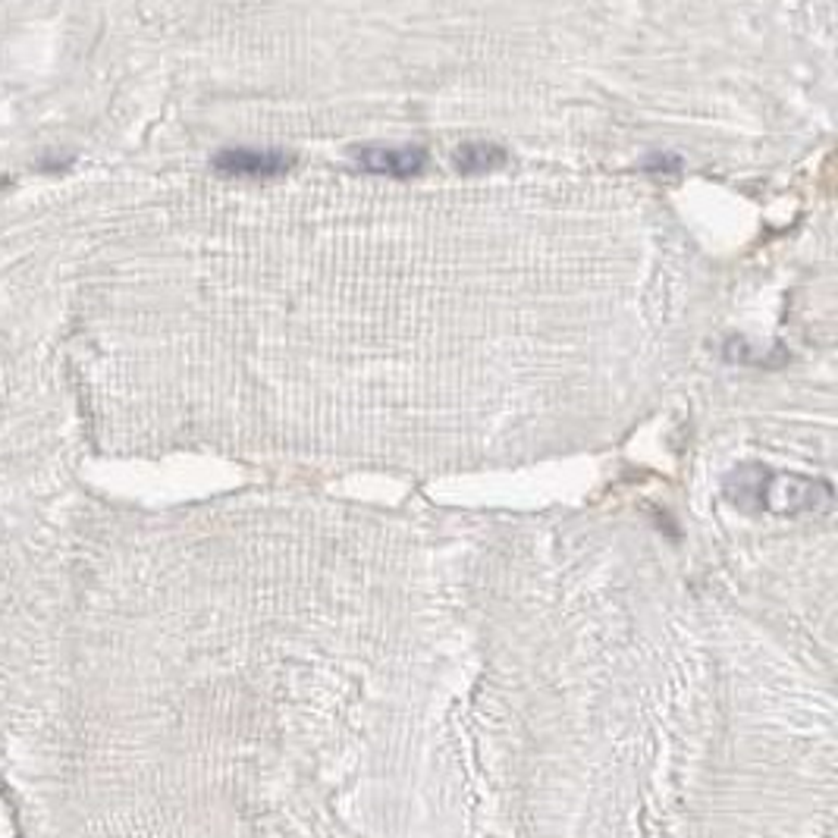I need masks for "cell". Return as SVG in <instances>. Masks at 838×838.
Instances as JSON below:
<instances>
[{
    "label": "cell",
    "mask_w": 838,
    "mask_h": 838,
    "mask_svg": "<svg viewBox=\"0 0 838 838\" xmlns=\"http://www.w3.org/2000/svg\"><path fill=\"white\" fill-rule=\"evenodd\" d=\"M726 496L741 509L757 513L798 515L826 509L833 500V488L826 481H811L801 475H779L763 465H741L726 478Z\"/></svg>",
    "instance_id": "cell-1"
},
{
    "label": "cell",
    "mask_w": 838,
    "mask_h": 838,
    "mask_svg": "<svg viewBox=\"0 0 838 838\" xmlns=\"http://www.w3.org/2000/svg\"><path fill=\"white\" fill-rule=\"evenodd\" d=\"M220 176H243V180H271L283 176L296 167V158L283 148H223L211 161Z\"/></svg>",
    "instance_id": "cell-2"
},
{
    "label": "cell",
    "mask_w": 838,
    "mask_h": 838,
    "mask_svg": "<svg viewBox=\"0 0 838 838\" xmlns=\"http://www.w3.org/2000/svg\"><path fill=\"white\" fill-rule=\"evenodd\" d=\"M355 161L361 170L390 176V180H411L421 176L428 167V151L418 145H365L355 148Z\"/></svg>",
    "instance_id": "cell-3"
},
{
    "label": "cell",
    "mask_w": 838,
    "mask_h": 838,
    "mask_svg": "<svg viewBox=\"0 0 838 838\" xmlns=\"http://www.w3.org/2000/svg\"><path fill=\"white\" fill-rule=\"evenodd\" d=\"M509 155L506 148L493 145V141H468L456 151V170L461 176H481V173H493L500 167H506Z\"/></svg>",
    "instance_id": "cell-4"
},
{
    "label": "cell",
    "mask_w": 838,
    "mask_h": 838,
    "mask_svg": "<svg viewBox=\"0 0 838 838\" xmlns=\"http://www.w3.org/2000/svg\"><path fill=\"white\" fill-rule=\"evenodd\" d=\"M678 158H656V161H650V170H676Z\"/></svg>",
    "instance_id": "cell-5"
}]
</instances>
